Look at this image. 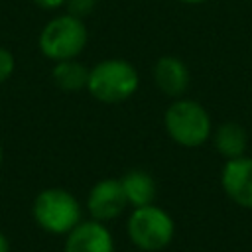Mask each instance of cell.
I'll use <instances>...</instances> for the list:
<instances>
[{
  "instance_id": "obj_16",
  "label": "cell",
  "mask_w": 252,
  "mask_h": 252,
  "mask_svg": "<svg viewBox=\"0 0 252 252\" xmlns=\"http://www.w3.org/2000/svg\"><path fill=\"white\" fill-rule=\"evenodd\" d=\"M0 252H10V242L4 232H0Z\"/></svg>"
},
{
  "instance_id": "obj_13",
  "label": "cell",
  "mask_w": 252,
  "mask_h": 252,
  "mask_svg": "<svg viewBox=\"0 0 252 252\" xmlns=\"http://www.w3.org/2000/svg\"><path fill=\"white\" fill-rule=\"evenodd\" d=\"M96 2L98 0H65V8H67V12L69 14H73V16H77V18H85V16H89L94 8H96Z\"/></svg>"
},
{
  "instance_id": "obj_10",
  "label": "cell",
  "mask_w": 252,
  "mask_h": 252,
  "mask_svg": "<svg viewBox=\"0 0 252 252\" xmlns=\"http://www.w3.org/2000/svg\"><path fill=\"white\" fill-rule=\"evenodd\" d=\"M120 183H122L126 201H128V205L132 209L154 203L158 187H156V179L148 171H144V169H130V171H126L120 177Z\"/></svg>"
},
{
  "instance_id": "obj_7",
  "label": "cell",
  "mask_w": 252,
  "mask_h": 252,
  "mask_svg": "<svg viewBox=\"0 0 252 252\" xmlns=\"http://www.w3.org/2000/svg\"><path fill=\"white\" fill-rule=\"evenodd\" d=\"M220 187L232 203L252 209V158L244 154L240 158L226 159L220 171Z\"/></svg>"
},
{
  "instance_id": "obj_4",
  "label": "cell",
  "mask_w": 252,
  "mask_h": 252,
  "mask_svg": "<svg viewBox=\"0 0 252 252\" xmlns=\"http://www.w3.org/2000/svg\"><path fill=\"white\" fill-rule=\"evenodd\" d=\"M89 41V32L81 18L65 12L51 18L39 32L37 47L41 55L53 63L77 59Z\"/></svg>"
},
{
  "instance_id": "obj_12",
  "label": "cell",
  "mask_w": 252,
  "mask_h": 252,
  "mask_svg": "<svg viewBox=\"0 0 252 252\" xmlns=\"http://www.w3.org/2000/svg\"><path fill=\"white\" fill-rule=\"evenodd\" d=\"M51 79L55 87H59L65 93H77V91H87L89 83V67L83 65L77 59H65L57 61L51 69Z\"/></svg>"
},
{
  "instance_id": "obj_9",
  "label": "cell",
  "mask_w": 252,
  "mask_h": 252,
  "mask_svg": "<svg viewBox=\"0 0 252 252\" xmlns=\"http://www.w3.org/2000/svg\"><path fill=\"white\" fill-rule=\"evenodd\" d=\"M154 83L156 87L173 98H179L187 87H189V69L187 65L175 57V55H161L156 63H154Z\"/></svg>"
},
{
  "instance_id": "obj_11",
  "label": "cell",
  "mask_w": 252,
  "mask_h": 252,
  "mask_svg": "<svg viewBox=\"0 0 252 252\" xmlns=\"http://www.w3.org/2000/svg\"><path fill=\"white\" fill-rule=\"evenodd\" d=\"M211 136H213L215 150L224 159H234L244 156L248 146V134L244 126H240L238 122H222Z\"/></svg>"
},
{
  "instance_id": "obj_5",
  "label": "cell",
  "mask_w": 252,
  "mask_h": 252,
  "mask_svg": "<svg viewBox=\"0 0 252 252\" xmlns=\"http://www.w3.org/2000/svg\"><path fill=\"white\" fill-rule=\"evenodd\" d=\"M130 242L142 252H159L167 248L175 236L171 215L158 205L134 207L126 220Z\"/></svg>"
},
{
  "instance_id": "obj_14",
  "label": "cell",
  "mask_w": 252,
  "mask_h": 252,
  "mask_svg": "<svg viewBox=\"0 0 252 252\" xmlns=\"http://www.w3.org/2000/svg\"><path fill=\"white\" fill-rule=\"evenodd\" d=\"M16 71V59L10 49L0 45V83L8 81Z\"/></svg>"
},
{
  "instance_id": "obj_18",
  "label": "cell",
  "mask_w": 252,
  "mask_h": 252,
  "mask_svg": "<svg viewBox=\"0 0 252 252\" xmlns=\"http://www.w3.org/2000/svg\"><path fill=\"white\" fill-rule=\"evenodd\" d=\"M2 161H4V150H2V144H0V167H2Z\"/></svg>"
},
{
  "instance_id": "obj_2",
  "label": "cell",
  "mask_w": 252,
  "mask_h": 252,
  "mask_svg": "<svg viewBox=\"0 0 252 252\" xmlns=\"http://www.w3.org/2000/svg\"><path fill=\"white\" fill-rule=\"evenodd\" d=\"M32 217L35 224L47 234L65 236L83 220V209L71 191L61 187H47L35 195Z\"/></svg>"
},
{
  "instance_id": "obj_1",
  "label": "cell",
  "mask_w": 252,
  "mask_h": 252,
  "mask_svg": "<svg viewBox=\"0 0 252 252\" xmlns=\"http://www.w3.org/2000/svg\"><path fill=\"white\" fill-rule=\"evenodd\" d=\"M140 87L136 67L126 59H102L89 69V94L102 104H118L128 100Z\"/></svg>"
},
{
  "instance_id": "obj_17",
  "label": "cell",
  "mask_w": 252,
  "mask_h": 252,
  "mask_svg": "<svg viewBox=\"0 0 252 252\" xmlns=\"http://www.w3.org/2000/svg\"><path fill=\"white\" fill-rule=\"evenodd\" d=\"M179 2H183V4H203L207 0H179Z\"/></svg>"
},
{
  "instance_id": "obj_8",
  "label": "cell",
  "mask_w": 252,
  "mask_h": 252,
  "mask_svg": "<svg viewBox=\"0 0 252 252\" xmlns=\"http://www.w3.org/2000/svg\"><path fill=\"white\" fill-rule=\"evenodd\" d=\"M63 252H114L112 232L100 220H81L65 234Z\"/></svg>"
},
{
  "instance_id": "obj_15",
  "label": "cell",
  "mask_w": 252,
  "mask_h": 252,
  "mask_svg": "<svg viewBox=\"0 0 252 252\" xmlns=\"http://www.w3.org/2000/svg\"><path fill=\"white\" fill-rule=\"evenodd\" d=\"M32 4H35L41 10H57L65 4V0H30Z\"/></svg>"
},
{
  "instance_id": "obj_6",
  "label": "cell",
  "mask_w": 252,
  "mask_h": 252,
  "mask_svg": "<svg viewBox=\"0 0 252 252\" xmlns=\"http://www.w3.org/2000/svg\"><path fill=\"white\" fill-rule=\"evenodd\" d=\"M128 207L124 189L120 179L116 177H104L96 181L87 195V211L91 213V219L108 222L118 219Z\"/></svg>"
},
{
  "instance_id": "obj_3",
  "label": "cell",
  "mask_w": 252,
  "mask_h": 252,
  "mask_svg": "<svg viewBox=\"0 0 252 252\" xmlns=\"http://www.w3.org/2000/svg\"><path fill=\"white\" fill-rule=\"evenodd\" d=\"M163 126L167 136L183 148H199L213 134L207 108L193 98H175L163 114Z\"/></svg>"
}]
</instances>
